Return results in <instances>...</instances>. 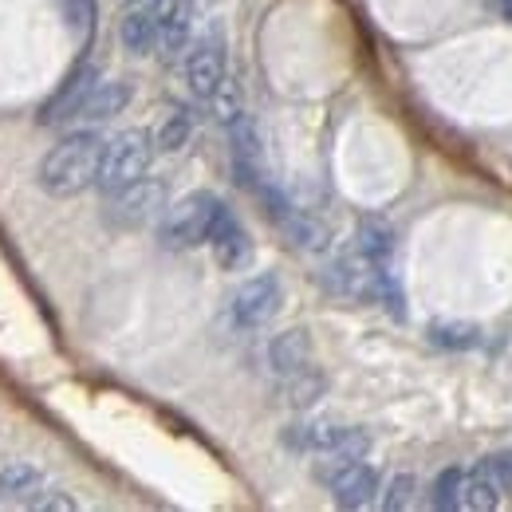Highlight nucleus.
<instances>
[{"label":"nucleus","mask_w":512,"mask_h":512,"mask_svg":"<svg viewBox=\"0 0 512 512\" xmlns=\"http://www.w3.org/2000/svg\"><path fill=\"white\" fill-rule=\"evenodd\" d=\"M103 138L95 130H75L67 134L60 146L48 150V158L40 162V190L52 197H75L87 186H95L99 178V162H103Z\"/></svg>","instance_id":"1"},{"label":"nucleus","mask_w":512,"mask_h":512,"mask_svg":"<svg viewBox=\"0 0 512 512\" xmlns=\"http://www.w3.org/2000/svg\"><path fill=\"white\" fill-rule=\"evenodd\" d=\"M225 201L209 190H193L186 193L170 213H166V225H162V241L170 249H197V245H209L213 229L221 225L225 217Z\"/></svg>","instance_id":"2"},{"label":"nucleus","mask_w":512,"mask_h":512,"mask_svg":"<svg viewBox=\"0 0 512 512\" xmlns=\"http://www.w3.org/2000/svg\"><path fill=\"white\" fill-rule=\"evenodd\" d=\"M150 158H154V134L150 130H123L119 138H111L103 146V162H99L95 186L115 197L119 190H127L130 182L146 178Z\"/></svg>","instance_id":"3"},{"label":"nucleus","mask_w":512,"mask_h":512,"mask_svg":"<svg viewBox=\"0 0 512 512\" xmlns=\"http://www.w3.org/2000/svg\"><path fill=\"white\" fill-rule=\"evenodd\" d=\"M280 300H284L280 280H276L272 272H260V276L245 280V284L233 292V300H229V316H233L237 327L253 331V327H264V323L280 312Z\"/></svg>","instance_id":"4"},{"label":"nucleus","mask_w":512,"mask_h":512,"mask_svg":"<svg viewBox=\"0 0 512 512\" xmlns=\"http://www.w3.org/2000/svg\"><path fill=\"white\" fill-rule=\"evenodd\" d=\"M162 205H166V182L162 178H138V182H130L127 190L115 193L111 221L134 229V225H146L150 217H158Z\"/></svg>","instance_id":"5"},{"label":"nucleus","mask_w":512,"mask_h":512,"mask_svg":"<svg viewBox=\"0 0 512 512\" xmlns=\"http://www.w3.org/2000/svg\"><path fill=\"white\" fill-rule=\"evenodd\" d=\"M95 83H99L95 64H79L64 79V87H60V91L40 107V123H44V127H56V123L75 119V115H79V107L87 103V95L95 91Z\"/></svg>","instance_id":"6"},{"label":"nucleus","mask_w":512,"mask_h":512,"mask_svg":"<svg viewBox=\"0 0 512 512\" xmlns=\"http://www.w3.org/2000/svg\"><path fill=\"white\" fill-rule=\"evenodd\" d=\"M186 83H190L193 95L205 99V103L217 95V87L225 83V52H221L217 40H201V44L190 48V56H186Z\"/></svg>","instance_id":"7"},{"label":"nucleus","mask_w":512,"mask_h":512,"mask_svg":"<svg viewBox=\"0 0 512 512\" xmlns=\"http://www.w3.org/2000/svg\"><path fill=\"white\" fill-rule=\"evenodd\" d=\"M327 485H331V497H335L339 509H363V505H371L375 493H379V473H375V465H367V461H351V465H347L339 477H331Z\"/></svg>","instance_id":"8"},{"label":"nucleus","mask_w":512,"mask_h":512,"mask_svg":"<svg viewBox=\"0 0 512 512\" xmlns=\"http://www.w3.org/2000/svg\"><path fill=\"white\" fill-rule=\"evenodd\" d=\"M209 249H213L221 268L237 272V268H245V264L253 260V237L245 233V225H241L233 213H225L221 225H217L213 237H209Z\"/></svg>","instance_id":"9"},{"label":"nucleus","mask_w":512,"mask_h":512,"mask_svg":"<svg viewBox=\"0 0 512 512\" xmlns=\"http://www.w3.org/2000/svg\"><path fill=\"white\" fill-rule=\"evenodd\" d=\"M162 20H166V16H158L150 4H142V0H138L127 16L119 20V40H123V48L134 52V56H150V52L158 48Z\"/></svg>","instance_id":"10"},{"label":"nucleus","mask_w":512,"mask_h":512,"mask_svg":"<svg viewBox=\"0 0 512 512\" xmlns=\"http://www.w3.org/2000/svg\"><path fill=\"white\" fill-rule=\"evenodd\" d=\"M268 363H272V371L280 379H292V375L308 371L312 367V339H308V331L296 327V331L276 335L272 347H268Z\"/></svg>","instance_id":"11"},{"label":"nucleus","mask_w":512,"mask_h":512,"mask_svg":"<svg viewBox=\"0 0 512 512\" xmlns=\"http://www.w3.org/2000/svg\"><path fill=\"white\" fill-rule=\"evenodd\" d=\"M229 130H233V162H237L241 182L260 190V134H256V123L241 111L229 123Z\"/></svg>","instance_id":"12"},{"label":"nucleus","mask_w":512,"mask_h":512,"mask_svg":"<svg viewBox=\"0 0 512 512\" xmlns=\"http://www.w3.org/2000/svg\"><path fill=\"white\" fill-rule=\"evenodd\" d=\"M130 103V87L127 83H119V79H99L95 83V91L87 95V103L79 107V115L75 119H83V123H107V119H115V115H123Z\"/></svg>","instance_id":"13"},{"label":"nucleus","mask_w":512,"mask_h":512,"mask_svg":"<svg viewBox=\"0 0 512 512\" xmlns=\"http://www.w3.org/2000/svg\"><path fill=\"white\" fill-rule=\"evenodd\" d=\"M355 249L367 256L375 268H386L394 260V229L379 217H363L355 229Z\"/></svg>","instance_id":"14"},{"label":"nucleus","mask_w":512,"mask_h":512,"mask_svg":"<svg viewBox=\"0 0 512 512\" xmlns=\"http://www.w3.org/2000/svg\"><path fill=\"white\" fill-rule=\"evenodd\" d=\"M44 493V473L28 461H12L0 469V497L4 501H36Z\"/></svg>","instance_id":"15"},{"label":"nucleus","mask_w":512,"mask_h":512,"mask_svg":"<svg viewBox=\"0 0 512 512\" xmlns=\"http://www.w3.org/2000/svg\"><path fill=\"white\" fill-rule=\"evenodd\" d=\"M190 134H193V115L190 111H182V107H174V111H166L162 127H158V134H154V146L166 150V154H178V150L190 142Z\"/></svg>","instance_id":"16"},{"label":"nucleus","mask_w":512,"mask_h":512,"mask_svg":"<svg viewBox=\"0 0 512 512\" xmlns=\"http://www.w3.org/2000/svg\"><path fill=\"white\" fill-rule=\"evenodd\" d=\"M186 44H190V20H186V12L174 4V8H170V16L162 20V32H158V52H162L166 60H178V56L186 52Z\"/></svg>","instance_id":"17"},{"label":"nucleus","mask_w":512,"mask_h":512,"mask_svg":"<svg viewBox=\"0 0 512 512\" xmlns=\"http://www.w3.org/2000/svg\"><path fill=\"white\" fill-rule=\"evenodd\" d=\"M501 505V489L493 481H485L477 469L465 473V489H461V509H473V512H489Z\"/></svg>","instance_id":"18"},{"label":"nucleus","mask_w":512,"mask_h":512,"mask_svg":"<svg viewBox=\"0 0 512 512\" xmlns=\"http://www.w3.org/2000/svg\"><path fill=\"white\" fill-rule=\"evenodd\" d=\"M323 375L316 367H308V371H300V375H292V379H284V394H288V402L292 406H312L316 398H323Z\"/></svg>","instance_id":"19"},{"label":"nucleus","mask_w":512,"mask_h":512,"mask_svg":"<svg viewBox=\"0 0 512 512\" xmlns=\"http://www.w3.org/2000/svg\"><path fill=\"white\" fill-rule=\"evenodd\" d=\"M461 489H465V469L461 465H449L438 473L434 481V509H461Z\"/></svg>","instance_id":"20"},{"label":"nucleus","mask_w":512,"mask_h":512,"mask_svg":"<svg viewBox=\"0 0 512 512\" xmlns=\"http://www.w3.org/2000/svg\"><path fill=\"white\" fill-rule=\"evenodd\" d=\"M430 339L446 351H465V347H477V327L473 323H434Z\"/></svg>","instance_id":"21"},{"label":"nucleus","mask_w":512,"mask_h":512,"mask_svg":"<svg viewBox=\"0 0 512 512\" xmlns=\"http://www.w3.org/2000/svg\"><path fill=\"white\" fill-rule=\"evenodd\" d=\"M477 473L485 481H493L501 493L512 489V449H501V453H489L485 461H477Z\"/></svg>","instance_id":"22"},{"label":"nucleus","mask_w":512,"mask_h":512,"mask_svg":"<svg viewBox=\"0 0 512 512\" xmlns=\"http://www.w3.org/2000/svg\"><path fill=\"white\" fill-rule=\"evenodd\" d=\"M209 103H213V111H217L221 123H233V119L241 115V91H237V83L225 75V83L217 87V95H213Z\"/></svg>","instance_id":"23"},{"label":"nucleus","mask_w":512,"mask_h":512,"mask_svg":"<svg viewBox=\"0 0 512 512\" xmlns=\"http://www.w3.org/2000/svg\"><path fill=\"white\" fill-rule=\"evenodd\" d=\"M414 501V477L410 473H398V477H390L383 489V509L386 512H398L406 509Z\"/></svg>","instance_id":"24"},{"label":"nucleus","mask_w":512,"mask_h":512,"mask_svg":"<svg viewBox=\"0 0 512 512\" xmlns=\"http://www.w3.org/2000/svg\"><path fill=\"white\" fill-rule=\"evenodd\" d=\"M52 4L64 12V20L71 28H79V32L91 28V16H95V4L91 0H52Z\"/></svg>","instance_id":"25"},{"label":"nucleus","mask_w":512,"mask_h":512,"mask_svg":"<svg viewBox=\"0 0 512 512\" xmlns=\"http://www.w3.org/2000/svg\"><path fill=\"white\" fill-rule=\"evenodd\" d=\"M32 509H44V512H75V497H67L60 489H48V493H40L36 501H32Z\"/></svg>","instance_id":"26"},{"label":"nucleus","mask_w":512,"mask_h":512,"mask_svg":"<svg viewBox=\"0 0 512 512\" xmlns=\"http://www.w3.org/2000/svg\"><path fill=\"white\" fill-rule=\"evenodd\" d=\"M130 4H138V0H130Z\"/></svg>","instance_id":"27"}]
</instances>
